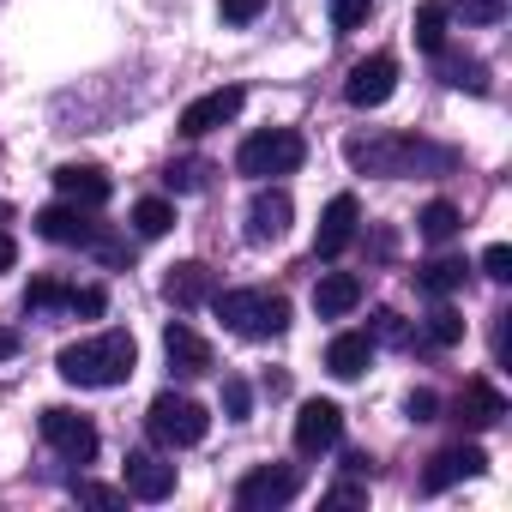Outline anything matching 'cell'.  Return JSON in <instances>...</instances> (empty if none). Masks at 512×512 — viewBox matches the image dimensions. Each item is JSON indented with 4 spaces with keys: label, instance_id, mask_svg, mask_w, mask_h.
I'll list each match as a JSON object with an SVG mask.
<instances>
[{
    "label": "cell",
    "instance_id": "1",
    "mask_svg": "<svg viewBox=\"0 0 512 512\" xmlns=\"http://www.w3.org/2000/svg\"><path fill=\"white\" fill-rule=\"evenodd\" d=\"M344 157H350V169H362V175H440V169H452L458 157L452 151H440V145H428V139H350L344 145Z\"/></svg>",
    "mask_w": 512,
    "mask_h": 512
},
{
    "label": "cell",
    "instance_id": "2",
    "mask_svg": "<svg viewBox=\"0 0 512 512\" xmlns=\"http://www.w3.org/2000/svg\"><path fill=\"white\" fill-rule=\"evenodd\" d=\"M133 362H139V344H133L127 332L79 338V344H67V350L55 356L61 380H73V386H121V380L133 374Z\"/></svg>",
    "mask_w": 512,
    "mask_h": 512
},
{
    "label": "cell",
    "instance_id": "3",
    "mask_svg": "<svg viewBox=\"0 0 512 512\" xmlns=\"http://www.w3.org/2000/svg\"><path fill=\"white\" fill-rule=\"evenodd\" d=\"M211 308L241 338H284L290 332V302L278 290H223V296H211Z\"/></svg>",
    "mask_w": 512,
    "mask_h": 512
},
{
    "label": "cell",
    "instance_id": "4",
    "mask_svg": "<svg viewBox=\"0 0 512 512\" xmlns=\"http://www.w3.org/2000/svg\"><path fill=\"white\" fill-rule=\"evenodd\" d=\"M37 235H43V241H55V247H91V253H103L109 266H121V260H127V247H121V241H109V235H103V223H91V211H85V205H49V211H37Z\"/></svg>",
    "mask_w": 512,
    "mask_h": 512
},
{
    "label": "cell",
    "instance_id": "5",
    "mask_svg": "<svg viewBox=\"0 0 512 512\" xmlns=\"http://www.w3.org/2000/svg\"><path fill=\"white\" fill-rule=\"evenodd\" d=\"M145 428H151V440H157V446H199V440H205V428H211V416H205V404H199V398L157 392V398H151V410H145Z\"/></svg>",
    "mask_w": 512,
    "mask_h": 512
},
{
    "label": "cell",
    "instance_id": "6",
    "mask_svg": "<svg viewBox=\"0 0 512 512\" xmlns=\"http://www.w3.org/2000/svg\"><path fill=\"white\" fill-rule=\"evenodd\" d=\"M302 157H308L302 133H290V127H272V133H253V139L235 151V169H241V175H253V181H272V175H290V169H302Z\"/></svg>",
    "mask_w": 512,
    "mask_h": 512
},
{
    "label": "cell",
    "instance_id": "7",
    "mask_svg": "<svg viewBox=\"0 0 512 512\" xmlns=\"http://www.w3.org/2000/svg\"><path fill=\"white\" fill-rule=\"evenodd\" d=\"M302 494V470L296 464H266V470H247L235 482V506L247 512H272V506H290Z\"/></svg>",
    "mask_w": 512,
    "mask_h": 512
},
{
    "label": "cell",
    "instance_id": "8",
    "mask_svg": "<svg viewBox=\"0 0 512 512\" xmlns=\"http://www.w3.org/2000/svg\"><path fill=\"white\" fill-rule=\"evenodd\" d=\"M344 440V410L332 404V398H308L302 410H296V452L302 458H320V452H332Z\"/></svg>",
    "mask_w": 512,
    "mask_h": 512
},
{
    "label": "cell",
    "instance_id": "9",
    "mask_svg": "<svg viewBox=\"0 0 512 512\" xmlns=\"http://www.w3.org/2000/svg\"><path fill=\"white\" fill-rule=\"evenodd\" d=\"M43 440L61 452V458H73V464H91L97 458V428H91V416H79V410H43Z\"/></svg>",
    "mask_w": 512,
    "mask_h": 512
},
{
    "label": "cell",
    "instance_id": "10",
    "mask_svg": "<svg viewBox=\"0 0 512 512\" xmlns=\"http://www.w3.org/2000/svg\"><path fill=\"white\" fill-rule=\"evenodd\" d=\"M392 91H398V61H392V55H368V61H356L350 79H344L350 109H380Z\"/></svg>",
    "mask_w": 512,
    "mask_h": 512
},
{
    "label": "cell",
    "instance_id": "11",
    "mask_svg": "<svg viewBox=\"0 0 512 512\" xmlns=\"http://www.w3.org/2000/svg\"><path fill=\"white\" fill-rule=\"evenodd\" d=\"M241 103H247V91H241V85H223V91H205V97H193V103L181 109V133H187V139H205V133H217V127H229V121L241 115Z\"/></svg>",
    "mask_w": 512,
    "mask_h": 512
},
{
    "label": "cell",
    "instance_id": "12",
    "mask_svg": "<svg viewBox=\"0 0 512 512\" xmlns=\"http://www.w3.org/2000/svg\"><path fill=\"white\" fill-rule=\"evenodd\" d=\"M55 187H61L67 205H85V211H103L109 193H115V181H109L97 163H61V169H55Z\"/></svg>",
    "mask_w": 512,
    "mask_h": 512
},
{
    "label": "cell",
    "instance_id": "13",
    "mask_svg": "<svg viewBox=\"0 0 512 512\" xmlns=\"http://www.w3.org/2000/svg\"><path fill=\"white\" fill-rule=\"evenodd\" d=\"M482 470H488V452H482V446H446V452H434V458H428L422 488H428V494H440V488L470 482V476H482Z\"/></svg>",
    "mask_w": 512,
    "mask_h": 512
},
{
    "label": "cell",
    "instance_id": "14",
    "mask_svg": "<svg viewBox=\"0 0 512 512\" xmlns=\"http://www.w3.org/2000/svg\"><path fill=\"white\" fill-rule=\"evenodd\" d=\"M356 223H362L356 199H350V193H338V199L320 211V235H314V253H320V260H338V253L356 241Z\"/></svg>",
    "mask_w": 512,
    "mask_h": 512
},
{
    "label": "cell",
    "instance_id": "15",
    "mask_svg": "<svg viewBox=\"0 0 512 512\" xmlns=\"http://www.w3.org/2000/svg\"><path fill=\"white\" fill-rule=\"evenodd\" d=\"M290 217H296V205H290V193L284 187H266L260 199L247 205V235L253 241H284V229H290Z\"/></svg>",
    "mask_w": 512,
    "mask_h": 512
},
{
    "label": "cell",
    "instance_id": "16",
    "mask_svg": "<svg viewBox=\"0 0 512 512\" xmlns=\"http://www.w3.org/2000/svg\"><path fill=\"white\" fill-rule=\"evenodd\" d=\"M163 296H169L175 308H199V302H211V296H217V272H211V266H199V260H187V266H169V278H163Z\"/></svg>",
    "mask_w": 512,
    "mask_h": 512
},
{
    "label": "cell",
    "instance_id": "17",
    "mask_svg": "<svg viewBox=\"0 0 512 512\" xmlns=\"http://www.w3.org/2000/svg\"><path fill=\"white\" fill-rule=\"evenodd\" d=\"M127 494L133 500H169L175 494V464H163L151 452H133L127 458Z\"/></svg>",
    "mask_w": 512,
    "mask_h": 512
},
{
    "label": "cell",
    "instance_id": "18",
    "mask_svg": "<svg viewBox=\"0 0 512 512\" xmlns=\"http://www.w3.org/2000/svg\"><path fill=\"white\" fill-rule=\"evenodd\" d=\"M163 356H169L175 374H205V368H211V344H205L193 326H181V320L163 332Z\"/></svg>",
    "mask_w": 512,
    "mask_h": 512
},
{
    "label": "cell",
    "instance_id": "19",
    "mask_svg": "<svg viewBox=\"0 0 512 512\" xmlns=\"http://www.w3.org/2000/svg\"><path fill=\"white\" fill-rule=\"evenodd\" d=\"M368 362H374V338H368V332H344V338H332V350H326V368H332L338 380H362Z\"/></svg>",
    "mask_w": 512,
    "mask_h": 512
},
{
    "label": "cell",
    "instance_id": "20",
    "mask_svg": "<svg viewBox=\"0 0 512 512\" xmlns=\"http://www.w3.org/2000/svg\"><path fill=\"white\" fill-rule=\"evenodd\" d=\"M500 416H506V398H500L488 380H470L464 398H458V422H464V428H494Z\"/></svg>",
    "mask_w": 512,
    "mask_h": 512
},
{
    "label": "cell",
    "instance_id": "21",
    "mask_svg": "<svg viewBox=\"0 0 512 512\" xmlns=\"http://www.w3.org/2000/svg\"><path fill=\"white\" fill-rule=\"evenodd\" d=\"M362 302V284L350 278V272H326L320 284H314V308H320V320H338V314H350Z\"/></svg>",
    "mask_w": 512,
    "mask_h": 512
},
{
    "label": "cell",
    "instance_id": "22",
    "mask_svg": "<svg viewBox=\"0 0 512 512\" xmlns=\"http://www.w3.org/2000/svg\"><path fill=\"white\" fill-rule=\"evenodd\" d=\"M440 79H446L452 91H470V97L488 91V67H482V61H464V55H446V49H440Z\"/></svg>",
    "mask_w": 512,
    "mask_h": 512
},
{
    "label": "cell",
    "instance_id": "23",
    "mask_svg": "<svg viewBox=\"0 0 512 512\" xmlns=\"http://www.w3.org/2000/svg\"><path fill=\"white\" fill-rule=\"evenodd\" d=\"M410 31H416V49L440 55V49H446V7H440V0H422L416 19H410Z\"/></svg>",
    "mask_w": 512,
    "mask_h": 512
},
{
    "label": "cell",
    "instance_id": "24",
    "mask_svg": "<svg viewBox=\"0 0 512 512\" xmlns=\"http://www.w3.org/2000/svg\"><path fill=\"white\" fill-rule=\"evenodd\" d=\"M133 229H139L145 241L169 235V229H175V205H169V199H139V205H133Z\"/></svg>",
    "mask_w": 512,
    "mask_h": 512
},
{
    "label": "cell",
    "instance_id": "25",
    "mask_svg": "<svg viewBox=\"0 0 512 512\" xmlns=\"http://www.w3.org/2000/svg\"><path fill=\"white\" fill-rule=\"evenodd\" d=\"M458 205H446V199H434V205H422V217H416V229L428 235V241H452L458 235Z\"/></svg>",
    "mask_w": 512,
    "mask_h": 512
},
{
    "label": "cell",
    "instance_id": "26",
    "mask_svg": "<svg viewBox=\"0 0 512 512\" xmlns=\"http://www.w3.org/2000/svg\"><path fill=\"white\" fill-rule=\"evenodd\" d=\"M464 272H470V266H464V260H428V266H422V278H416V284H422V290H428V296H452V290H458V284H464Z\"/></svg>",
    "mask_w": 512,
    "mask_h": 512
},
{
    "label": "cell",
    "instance_id": "27",
    "mask_svg": "<svg viewBox=\"0 0 512 512\" xmlns=\"http://www.w3.org/2000/svg\"><path fill=\"white\" fill-rule=\"evenodd\" d=\"M163 181H169L175 193H205V181H211V163H199V157H181V163H169V169H163Z\"/></svg>",
    "mask_w": 512,
    "mask_h": 512
},
{
    "label": "cell",
    "instance_id": "28",
    "mask_svg": "<svg viewBox=\"0 0 512 512\" xmlns=\"http://www.w3.org/2000/svg\"><path fill=\"white\" fill-rule=\"evenodd\" d=\"M422 332H428V344H440V350H452V344H464V314H458V308H434Z\"/></svg>",
    "mask_w": 512,
    "mask_h": 512
},
{
    "label": "cell",
    "instance_id": "29",
    "mask_svg": "<svg viewBox=\"0 0 512 512\" xmlns=\"http://www.w3.org/2000/svg\"><path fill=\"white\" fill-rule=\"evenodd\" d=\"M446 13H464V25H494L506 13V0H440Z\"/></svg>",
    "mask_w": 512,
    "mask_h": 512
},
{
    "label": "cell",
    "instance_id": "30",
    "mask_svg": "<svg viewBox=\"0 0 512 512\" xmlns=\"http://www.w3.org/2000/svg\"><path fill=\"white\" fill-rule=\"evenodd\" d=\"M326 7H332V31H356V25H368L374 0H326Z\"/></svg>",
    "mask_w": 512,
    "mask_h": 512
},
{
    "label": "cell",
    "instance_id": "31",
    "mask_svg": "<svg viewBox=\"0 0 512 512\" xmlns=\"http://www.w3.org/2000/svg\"><path fill=\"white\" fill-rule=\"evenodd\" d=\"M25 308H73V290H61L55 278H37L25 290Z\"/></svg>",
    "mask_w": 512,
    "mask_h": 512
},
{
    "label": "cell",
    "instance_id": "32",
    "mask_svg": "<svg viewBox=\"0 0 512 512\" xmlns=\"http://www.w3.org/2000/svg\"><path fill=\"white\" fill-rule=\"evenodd\" d=\"M73 494H79L85 506H109V512H121V506H127V488H109V482H79Z\"/></svg>",
    "mask_w": 512,
    "mask_h": 512
},
{
    "label": "cell",
    "instance_id": "33",
    "mask_svg": "<svg viewBox=\"0 0 512 512\" xmlns=\"http://www.w3.org/2000/svg\"><path fill=\"white\" fill-rule=\"evenodd\" d=\"M482 272H488L494 284H506V278H512V247H506V241H494V247L482 253Z\"/></svg>",
    "mask_w": 512,
    "mask_h": 512
},
{
    "label": "cell",
    "instance_id": "34",
    "mask_svg": "<svg viewBox=\"0 0 512 512\" xmlns=\"http://www.w3.org/2000/svg\"><path fill=\"white\" fill-rule=\"evenodd\" d=\"M374 338H380V344H410V332H404V320H398L392 308L374 314Z\"/></svg>",
    "mask_w": 512,
    "mask_h": 512
},
{
    "label": "cell",
    "instance_id": "35",
    "mask_svg": "<svg viewBox=\"0 0 512 512\" xmlns=\"http://www.w3.org/2000/svg\"><path fill=\"white\" fill-rule=\"evenodd\" d=\"M260 7H266V0H217V13L229 25H253V19H260Z\"/></svg>",
    "mask_w": 512,
    "mask_h": 512
},
{
    "label": "cell",
    "instance_id": "36",
    "mask_svg": "<svg viewBox=\"0 0 512 512\" xmlns=\"http://www.w3.org/2000/svg\"><path fill=\"white\" fill-rule=\"evenodd\" d=\"M247 404H253V392H247V380H223V410L241 422L247 416Z\"/></svg>",
    "mask_w": 512,
    "mask_h": 512
},
{
    "label": "cell",
    "instance_id": "37",
    "mask_svg": "<svg viewBox=\"0 0 512 512\" xmlns=\"http://www.w3.org/2000/svg\"><path fill=\"white\" fill-rule=\"evenodd\" d=\"M103 308H109V296H103L97 284H91V290H73V314H85V320H97Z\"/></svg>",
    "mask_w": 512,
    "mask_h": 512
},
{
    "label": "cell",
    "instance_id": "38",
    "mask_svg": "<svg viewBox=\"0 0 512 512\" xmlns=\"http://www.w3.org/2000/svg\"><path fill=\"white\" fill-rule=\"evenodd\" d=\"M404 410H410V422H434V416H440V398L422 386V392H410V404H404Z\"/></svg>",
    "mask_w": 512,
    "mask_h": 512
},
{
    "label": "cell",
    "instance_id": "39",
    "mask_svg": "<svg viewBox=\"0 0 512 512\" xmlns=\"http://www.w3.org/2000/svg\"><path fill=\"white\" fill-rule=\"evenodd\" d=\"M368 500V488H356V482H338L332 494H326V506H362Z\"/></svg>",
    "mask_w": 512,
    "mask_h": 512
},
{
    "label": "cell",
    "instance_id": "40",
    "mask_svg": "<svg viewBox=\"0 0 512 512\" xmlns=\"http://www.w3.org/2000/svg\"><path fill=\"white\" fill-rule=\"evenodd\" d=\"M13 260H19V247H13V235L0 229V272H13Z\"/></svg>",
    "mask_w": 512,
    "mask_h": 512
},
{
    "label": "cell",
    "instance_id": "41",
    "mask_svg": "<svg viewBox=\"0 0 512 512\" xmlns=\"http://www.w3.org/2000/svg\"><path fill=\"white\" fill-rule=\"evenodd\" d=\"M13 350H19V338H13L7 326H0V356H13Z\"/></svg>",
    "mask_w": 512,
    "mask_h": 512
},
{
    "label": "cell",
    "instance_id": "42",
    "mask_svg": "<svg viewBox=\"0 0 512 512\" xmlns=\"http://www.w3.org/2000/svg\"><path fill=\"white\" fill-rule=\"evenodd\" d=\"M7 217H13V211H7V199H0V223H7Z\"/></svg>",
    "mask_w": 512,
    "mask_h": 512
}]
</instances>
